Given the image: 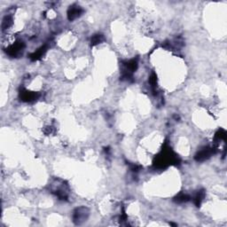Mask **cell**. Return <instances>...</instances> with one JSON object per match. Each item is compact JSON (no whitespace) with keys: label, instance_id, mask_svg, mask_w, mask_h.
Listing matches in <instances>:
<instances>
[{"label":"cell","instance_id":"obj_1","mask_svg":"<svg viewBox=\"0 0 227 227\" xmlns=\"http://www.w3.org/2000/svg\"><path fill=\"white\" fill-rule=\"evenodd\" d=\"M81 13H82V9H81V8L73 7V8H71V9H69V11H68V19L70 21L75 20Z\"/></svg>","mask_w":227,"mask_h":227},{"label":"cell","instance_id":"obj_2","mask_svg":"<svg viewBox=\"0 0 227 227\" xmlns=\"http://www.w3.org/2000/svg\"><path fill=\"white\" fill-rule=\"evenodd\" d=\"M211 150L208 149V148H205L203 150H201L198 155H196V160L197 161H203V160H206L207 158H208L211 155Z\"/></svg>","mask_w":227,"mask_h":227},{"label":"cell","instance_id":"obj_3","mask_svg":"<svg viewBox=\"0 0 227 227\" xmlns=\"http://www.w3.org/2000/svg\"><path fill=\"white\" fill-rule=\"evenodd\" d=\"M21 99L24 101H31L34 100L37 98V95L34 92H24L21 93Z\"/></svg>","mask_w":227,"mask_h":227},{"label":"cell","instance_id":"obj_4","mask_svg":"<svg viewBox=\"0 0 227 227\" xmlns=\"http://www.w3.org/2000/svg\"><path fill=\"white\" fill-rule=\"evenodd\" d=\"M45 52V48L44 47H42L41 49H39L37 52H34L33 54H32L31 56H30V58L33 60H37V59H39L40 57H41L42 55H43V53Z\"/></svg>","mask_w":227,"mask_h":227},{"label":"cell","instance_id":"obj_5","mask_svg":"<svg viewBox=\"0 0 227 227\" xmlns=\"http://www.w3.org/2000/svg\"><path fill=\"white\" fill-rule=\"evenodd\" d=\"M204 198V192H199L198 194L195 196V200H194V201H195V204L197 206H199L200 204V201L202 200V199Z\"/></svg>","mask_w":227,"mask_h":227},{"label":"cell","instance_id":"obj_6","mask_svg":"<svg viewBox=\"0 0 227 227\" xmlns=\"http://www.w3.org/2000/svg\"><path fill=\"white\" fill-rule=\"evenodd\" d=\"M102 39H103L102 36H100V35H96V36H94V37L92 38V44L93 45L98 44H100V43L102 41Z\"/></svg>","mask_w":227,"mask_h":227},{"label":"cell","instance_id":"obj_7","mask_svg":"<svg viewBox=\"0 0 227 227\" xmlns=\"http://www.w3.org/2000/svg\"><path fill=\"white\" fill-rule=\"evenodd\" d=\"M189 200V197L186 195V194H180V195H178L177 198H176V201L177 202H185Z\"/></svg>","mask_w":227,"mask_h":227}]
</instances>
